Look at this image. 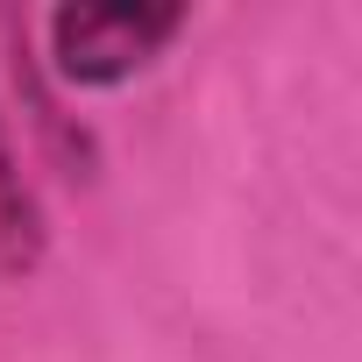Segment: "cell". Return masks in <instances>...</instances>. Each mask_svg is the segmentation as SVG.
I'll use <instances>...</instances> for the list:
<instances>
[{
	"mask_svg": "<svg viewBox=\"0 0 362 362\" xmlns=\"http://www.w3.org/2000/svg\"><path fill=\"white\" fill-rule=\"evenodd\" d=\"M177 29H185L177 0H64L50 15V64L64 86L107 93L156 64Z\"/></svg>",
	"mask_w": 362,
	"mask_h": 362,
	"instance_id": "6da1fadb",
	"label": "cell"
},
{
	"mask_svg": "<svg viewBox=\"0 0 362 362\" xmlns=\"http://www.w3.org/2000/svg\"><path fill=\"white\" fill-rule=\"evenodd\" d=\"M36 263H43V206L15 163L8 121H0V277H29Z\"/></svg>",
	"mask_w": 362,
	"mask_h": 362,
	"instance_id": "7a4b0ae2",
	"label": "cell"
}]
</instances>
